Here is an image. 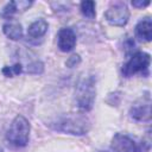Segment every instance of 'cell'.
<instances>
[{"label":"cell","instance_id":"9","mask_svg":"<svg viewBox=\"0 0 152 152\" xmlns=\"http://www.w3.org/2000/svg\"><path fill=\"white\" fill-rule=\"evenodd\" d=\"M135 36L141 42H150L152 39V21L151 18L141 19L135 26Z\"/></svg>","mask_w":152,"mask_h":152},{"label":"cell","instance_id":"11","mask_svg":"<svg viewBox=\"0 0 152 152\" xmlns=\"http://www.w3.org/2000/svg\"><path fill=\"white\" fill-rule=\"evenodd\" d=\"M46 31H48V23L44 19H38L28 26L27 34L30 38H40L46 33Z\"/></svg>","mask_w":152,"mask_h":152},{"label":"cell","instance_id":"4","mask_svg":"<svg viewBox=\"0 0 152 152\" xmlns=\"http://www.w3.org/2000/svg\"><path fill=\"white\" fill-rule=\"evenodd\" d=\"M106 20L114 26H124L127 24L129 18V11L124 1L113 2L104 13Z\"/></svg>","mask_w":152,"mask_h":152},{"label":"cell","instance_id":"12","mask_svg":"<svg viewBox=\"0 0 152 152\" xmlns=\"http://www.w3.org/2000/svg\"><path fill=\"white\" fill-rule=\"evenodd\" d=\"M2 30H4V33L13 40H18L23 37V28H21V25L18 21L6 23L2 27Z\"/></svg>","mask_w":152,"mask_h":152},{"label":"cell","instance_id":"1","mask_svg":"<svg viewBox=\"0 0 152 152\" xmlns=\"http://www.w3.org/2000/svg\"><path fill=\"white\" fill-rule=\"evenodd\" d=\"M53 128L70 134H84L89 129V121L81 114H66L57 119Z\"/></svg>","mask_w":152,"mask_h":152},{"label":"cell","instance_id":"7","mask_svg":"<svg viewBox=\"0 0 152 152\" xmlns=\"http://www.w3.org/2000/svg\"><path fill=\"white\" fill-rule=\"evenodd\" d=\"M129 114L132 119L137 121H150L151 120V97L148 93L142 95L139 100H137L131 107Z\"/></svg>","mask_w":152,"mask_h":152},{"label":"cell","instance_id":"18","mask_svg":"<svg viewBox=\"0 0 152 152\" xmlns=\"http://www.w3.org/2000/svg\"><path fill=\"white\" fill-rule=\"evenodd\" d=\"M0 152H2V151H1V150H0Z\"/></svg>","mask_w":152,"mask_h":152},{"label":"cell","instance_id":"8","mask_svg":"<svg viewBox=\"0 0 152 152\" xmlns=\"http://www.w3.org/2000/svg\"><path fill=\"white\" fill-rule=\"evenodd\" d=\"M57 39H58V48H59V50L64 51V52L71 51L75 48V45H76V34L69 27L59 30Z\"/></svg>","mask_w":152,"mask_h":152},{"label":"cell","instance_id":"15","mask_svg":"<svg viewBox=\"0 0 152 152\" xmlns=\"http://www.w3.org/2000/svg\"><path fill=\"white\" fill-rule=\"evenodd\" d=\"M27 71L31 74H40L43 71V64L40 62H33L28 65Z\"/></svg>","mask_w":152,"mask_h":152},{"label":"cell","instance_id":"16","mask_svg":"<svg viewBox=\"0 0 152 152\" xmlns=\"http://www.w3.org/2000/svg\"><path fill=\"white\" fill-rule=\"evenodd\" d=\"M77 63H80V56H78V55H72V56L66 61V65L70 66V68L75 66Z\"/></svg>","mask_w":152,"mask_h":152},{"label":"cell","instance_id":"3","mask_svg":"<svg viewBox=\"0 0 152 152\" xmlns=\"http://www.w3.org/2000/svg\"><path fill=\"white\" fill-rule=\"evenodd\" d=\"M30 137V124L23 115H17L12 121L6 139L17 147H24Z\"/></svg>","mask_w":152,"mask_h":152},{"label":"cell","instance_id":"10","mask_svg":"<svg viewBox=\"0 0 152 152\" xmlns=\"http://www.w3.org/2000/svg\"><path fill=\"white\" fill-rule=\"evenodd\" d=\"M32 5V1H27V0H18V1H11L8 2L2 12H1V15L4 18H11L13 14L18 13V12H24L26 11L30 6Z\"/></svg>","mask_w":152,"mask_h":152},{"label":"cell","instance_id":"17","mask_svg":"<svg viewBox=\"0 0 152 152\" xmlns=\"http://www.w3.org/2000/svg\"><path fill=\"white\" fill-rule=\"evenodd\" d=\"M132 5H133L134 7H137V8H142V7L148 6V5H150V1H148V0H146V1H141V0H134V1H132Z\"/></svg>","mask_w":152,"mask_h":152},{"label":"cell","instance_id":"13","mask_svg":"<svg viewBox=\"0 0 152 152\" xmlns=\"http://www.w3.org/2000/svg\"><path fill=\"white\" fill-rule=\"evenodd\" d=\"M81 13L91 19L95 17V2L94 1H82L81 2Z\"/></svg>","mask_w":152,"mask_h":152},{"label":"cell","instance_id":"6","mask_svg":"<svg viewBox=\"0 0 152 152\" xmlns=\"http://www.w3.org/2000/svg\"><path fill=\"white\" fill-rule=\"evenodd\" d=\"M151 57L146 52H135L129 61L122 66V74L126 77H129L137 72H142L148 69Z\"/></svg>","mask_w":152,"mask_h":152},{"label":"cell","instance_id":"14","mask_svg":"<svg viewBox=\"0 0 152 152\" xmlns=\"http://www.w3.org/2000/svg\"><path fill=\"white\" fill-rule=\"evenodd\" d=\"M2 72L6 76H8V77H12L14 75H18V74L21 72V64L20 63H17V64H14L12 66H5L2 69Z\"/></svg>","mask_w":152,"mask_h":152},{"label":"cell","instance_id":"5","mask_svg":"<svg viewBox=\"0 0 152 152\" xmlns=\"http://www.w3.org/2000/svg\"><path fill=\"white\" fill-rule=\"evenodd\" d=\"M112 150L114 152H147L148 146L144 142L138 145L131 137L118 133L112 140Z\"/></svg>","mask_w":152,"mask_h":152},{"label":"cell","instance_id":"2","mask_svg":"<svg viewBox=\"0 0 152 152\" xmlns=\"http://www.w3.org/2000/svg\"><path fill=\"white\" fill-rule=\"evenodd\" d=\"M95 100V81L91 76H84L80 80L76 87V103L77 107L84 112L93 108Z\"/></svg>","mask_w":152,"mask_h":152}]
</instances>
